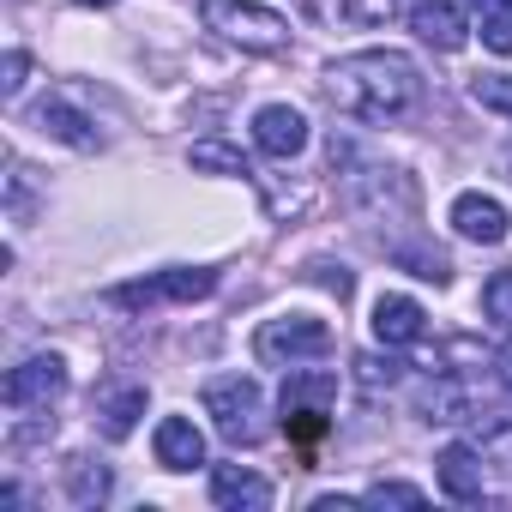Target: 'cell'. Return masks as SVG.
I'll return each instance as SVG.
<instances>
[{"label":"cell","instance_id":"cell-15","mask_svg":"<svg viewBox=\"0 0 512 512\" xmlns=\"http://www.w3.org/2000/svg\"><path fill=\"white\" fill-rule=\"evenodd\" d=\"M308 13L320 25H350V31H374L386 19L404 13V0H308Z\"/></svg>","mask_w":512,"mask_h":512},{"label":"cell","instance_id":"cell-27","mask_svg":"<svg viewBox=\"0 0 512 512\" xmlns=\"http://www.w3.org/2000/svg\"><path fill=\"white\" fill-rule=\"evenodd\" d=\"M79 7H109V0H79Z\"/></svg>","mask_w":512,"mask_h":512},{"label":"cell","instance_id":"cell-13","mask_svg":"<svg viewBox=\"0 0 512 512\" xmlns=\"http://www.w3.org/2000/svg\"><path fill=\"white\" fill-rule=\"evenodd\" d=\"M284 422L290 416H326L332 404H338V374H326V368H296L290 380H284Z\"/></svg>","mask_w":512,"mask_h":512},{"label":"cell","instance_id":"cell-16","mask_svg":"<svg viewBox=\"0 0 512 512\" xmlns=\"http://www.w3.org/2000/svg\"><path fill=\"white\" fill-rule=\"evenodd\" d=\"M37 127L49 133V139H61V145H73V151H97L103 145V133L73 109V103H61V97H49L43 109H37Z\"/></svg>","mask_w":512,"mask_h":512},{"label":"cell","instance_id":"cell-17","mask_svg":"<svg viewBox=\"0 0 512 512\" xmlns=\"http://www.w3.org/2000/svg\"><path fill=\"white\" fill-rule=\"evenodd\" d=\"M97 416H103V434L109 440H127L145 416V386H103L97 392Z\"/></svg>","mask_w":512,"mask_h":512},{"label":"cell","instance_id":"cell-2","mask_svg":"<svg viewBox=\"0 0 512 512\" xmlns=\"http://www.w3.org/2000/svg\"><path fill=\"white\" fill-rule=\"evenodd\" d=\"M205 31H217L223 43L247 49V55H284L290 49V19L260 7V0H199Z\"/></svg>","mask_w":512,"mask_h":512},{"label":"cell","instance_id":"cell-28","mask_svg":"<svg viewBox=\"0 0 512 512\" xmlns=\"http://www.w3.org/2000/svg\"><path fill=\"white\" fill-rule=\"evenodd\" d=\"M506 175H512V151H506Z\"/></svg>","mask_w":512,"mask_h":512},{"label":"cell","instance_id":"cell-5","mask_svg":"<svg viewBox=\"0 0 512 512\" xmlns=\"http://www.w3.org/2000/svg\"><path fill=\"white\" fill-rule=\"evenodd\" d=\"M211 290H217V272H205V266H169V272H157V278L121 284V290H115V302H121V308H151V302H205Z\"/></svg>","mask_w":512,"mask_h":512},{"label":"cell","instance_id":"cell-4","mask_svg":"<svg viewBox=\"0 0 512 512\" xmlns=\"http://www.w3.org/2000/svg\"><path fill=\"white\" fill-rule=\"evenodd\" d=\"M326 350H332V326L314 314H278L253 332V356L266 368H302V362H320Z\"/></svg>","mask_w":512,"mask_h":512},{"label":"cell","instance_id":"cell-21","mask_svg":"<svg viewBox=\"0 0 512 512\" xmlns=\"http://www.w3.org/2000/svg\"><path fill=\"white\" fill-rule=\"evenodd\" d=\"M482 314H488L500 332H512V272H494V278L482 284Z\"/></svg>","mask_w":512,"mask_h":512},{"label":"cell","instance_id":"cell-26","mask_svg":"<svg viewBox=\"0 0 512 512\" xmlns=\"http://www.w3.org/2000/svg\"><path fill=\"white\" fill-rule=\"evenodd\" d=\"M500 380H506V386H512V350H506V356H500Z\"/></svg>","mask_w":512,"mask_h":512},{"label":"cell","instance_id":"cell-6","mask_svg":"<svg viewBox=\"0 0 512 512\" xmlns=\"http://www.w3.org/2000/svg\"><path fill=\"white\" fill-rule=\"evenodd\" d=\"M61 392H67V362L61 356H31L0 386V398L13 410H49V404H61Z\"/></svg>","mask_w":512,"mask_h":512},{"label":"cell","instance_id":"cell-9","mask_svg":"<svg viewBox=\"0 0 512 512\" xmlns=\"http://www.w3.org/2000/svg\"><path fill=\"white\" fill-rule=\"evenodd\" d=\"M253 145H260L266 157H296L308 145V115L290 109V103H266L260 115H253Z\"/></svg>","mask_w":512,"mask_h":512},{"label":"cell","instance_id":"cell-22","mask_svg":"<svg viewBox=\"0 0 512 512\" xmlns=\"http://www.w3.org/2000/svg\"><path fill=\"white\" fill-rule=\"evenodd\" d=\"M470 97H476L482 109H494V115H512V79H506V73H482V79H470Z\"/></svg>","mask_w":512,"mask_h":512},{"label":"cell","instance_id":"cell-1","mask_svg":"<svg viewBox=\"0 0 512 512\" xmlns=\"http://www.w3.org/2000/svg\"><path fill=\"white\" fill-rule=\"evenodd\" d=\"M326 97L338 115H350L362 127H386L422 103V73L398 49H356L326 67Z\"/></svg>","mask_w":512,"mask_h":512},{"label":"cell","instance_id":"cell-3","mask_svg":"<svg viewBox=\"0 0 512 512\" xmlns=\"http://www.w3.org/2000/svg\"><path fill=\"white\" fill-rule=\"evenodd\" d=\"M205 416L229 446H260L266 440V392L253 374H217L205 380Z\"/></svg>","mask_w":512,"mask_h":512},{"label":"cell","instance_id":"cell-12","mask_svg":"<svg viewBox=\"0 0 512 512\" xmlns=\"http://www.w3.org/2000/svg\"><path fill=\"white\" fill-rule=\"evenodd\" d=\"M422 332H428L422 302H410V296H380L374 302V338L386 350H410V344H422Z\"/></svg>","mask_w":512,"mask_h":512},{"label":"cell","instance_id":"cell-14","mask_svg":"<svg viewBox=\"0 0 512 512\" xmlns=\"http://www.w3.org/2000/svg\"><path fill=\"white\" fill-rule=\"evenodd\" d=\"M151 452L163 470H193V464H205V434L193 428V416H163L151 434Z\"/></svg>","mask_w":512,"mask_h":512},{"label":"cell","instance_id":"cell-7","mask_svg":"<svg viewBox=\"0 0 512 512\" xmlns=\"http://www.w3.org/2000/svg\"><path fill=\"white\" fill-rule=\"evenodd\" d=\"M452 229L464 241H476V247H494V241L512 235V217H506V205L494 193H458L452 199Z\"/></svg>","mask_w":512,"mask_h":512},{"label":"cell","instance_id":"cell-11","mask_svg":"<svg viewBox=\"0 0 512 512\" xmlns=\"http://www.w3.org/2000/svg\"><path fill=\"white\" fill-rule=\"evenodd\" d=\"M434 482H440V494L446 500H458V506H476L482 500V452L476 446H446L440 458H434Z\"/></svg>","mask_w":512,"mask_h":512},{"label":"cell","instance_id":"cell-25","mask_svg":"<svg viewBox=\"0 0 512 512\" xmlns=\"http://www.w3.org/2000/svg\"><path fill=\"white\" fill-rule=\"evenodd\" d=\"M25 73H31V55H25V49H13V55H7V67H0V97H7V103L25 91Z\"/></svg>","mask_w":512,"mask_h":512},{"label":"cell","instance_id":"cell-19","mask_svg":"<svg viewBox=\"0 0 512 512\" xmlns=\"http://www.w3.org/2000/svg\"><path fill=\"white\" fill-rule=\"evenodd\" d=\"M476 31H482V49L494 55H512V0H464Z\"/></svg>","mask_w":512,"mask_h":512},{"label":"cell","instance_id":"cell-10","mask_svg":"<svg viewBox=\"0 0 512 512\" xmlns=\"http://www.w3.org/2000/svg\"><path fill=\"white\" fill-rule=\"evenodd\" d=\"M410 31L428 49H440V55H458L464 37H470V25H464V13L452 7V0H416V7H410Z\"/></svg>","mask_w":512,"mask_h":512},{"label":"cell","instance_id":"cell-20","mask_svg":"<svg viewBox=\"0 0 512 512\" xmlns=\"http://www.w3.org/2000/svg\"><path fill=\"white\" fill-rule=\"evenodd\" d=\"M187 163H193V169H205V175H253V169H247V157H241L235 145H223V139H199Z\"/></svg>","mask_w":512,"mask_h":512},{"label":"cell","instance_id":"cell-18","mask_svg":"<svg viewBox=\"0 0 512 512\" xmlns=\"http://www.w3.org/2000/svg\"><path fill=\"white\" fill-rule=\"evenodd\" d=\"M109 494H115V476H109L103 458H73L67 464V500L73 506H103Z\"/></svg>","mask_w":512,"mask_h":512},{"label":"cell","instance_id":"cell-24","mask_svg":"<svg viewBox=\"0 0 512 512\" xmlns=\"http://www.w3.org/2000/svg\"><path fill=\"white\" fill-rule=\"evenodd\" d=\"M362 500H368V506H422L428 494H422L416 482H374Z\"/></svg>","mask_w":512,"mask_h":512},{"label":"cell","instance_id":"cell-8","mask_svg":"<svg viewBox=\"0 0 512 512\" xmlns=\"http://www.w3.org/2000/svg\"><path fill=\"white\" fill-rule=\"evenodd\" d=\"M211 506H223V512H266L272 506V482L260 470H247V464H217L211 470Z\"/></svg>","mask_w":512,"mask_h":512},{"label":"cell","instance_id":"cell-23","mask_svg":"<svg viewBox=\"0 0 512 512\" xmlns=\"http://www.w3.org/2000/svg\"><path fill=\"white\" fill-rule=\"evenodd\" d=\"M404 368H410V362H398V356H356V380H362V386H398Z\"/></svg>","mask_w":512,"mask_h":512}]
</instances>
